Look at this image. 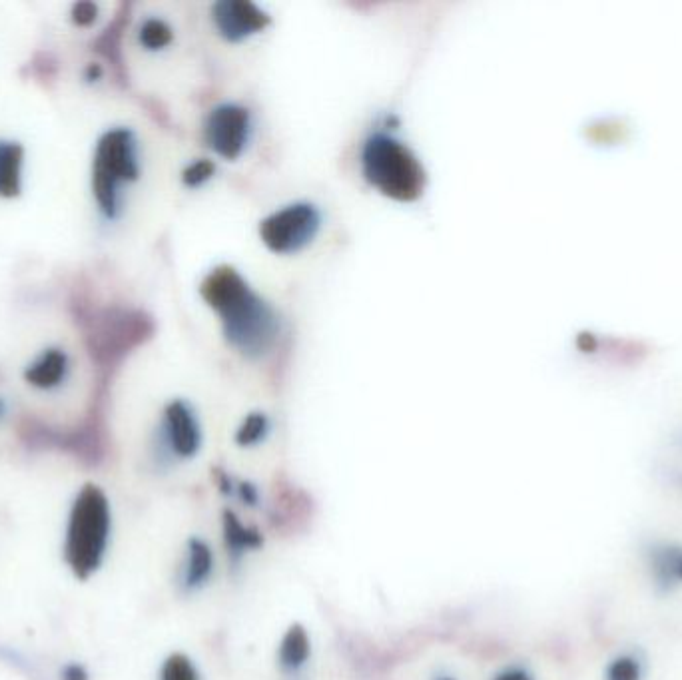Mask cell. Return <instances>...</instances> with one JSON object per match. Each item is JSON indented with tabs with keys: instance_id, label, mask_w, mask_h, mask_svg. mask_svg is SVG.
<instances>
[{
	"instance_id": "obj_1",
	"label": "cell",
	"mask_w": 682,
	"mask_h": 680,
	"mask_svg": "<svg viewBox=\"0 0 682 680\" xmlns=\"http://www.w3.org/2000/svg\"><path fill=\"white\" fill-rule=\"evenodd\" d=\"M202 292L220 316L224 336L236 351L250 359L274 351L280 334L278 316L236 272H216Z\"/></svg>"
},
{
	"instance_id": "obj_2",
	"label": "cell",
	"mask_w": 682,
	"mask_h": 680,
	"mask_svg": "<svg viewBox=\"0 0 682 680\" xmlns=\"http://www.w3.org/2000/svg\"><path fill=\"white\" fill-rule=\"evenodd\" d=\"M114 533V511L106 491L96 483L82 485L66 513L62 561L76 581L92 579L106 563Z\"/></svg>"
},
{
	"instance_id": "obj_3",
	"label": "cell",
	"mask_w": 682,
	"mask_h": 680,
	"mask_svg": "<svg viewBox=\"0 0 682 680\" xmlns=\"http://www.w3.org/2000/svg\"><path fill=\"white\" fill-rule=\"evenodd\" d=\"M142 178V146L128 126H114L100 134L94 146L90 188L98 214L118 222L124 214L128 190Z\"/></svg>"
},
{
	"instance_id": "obj_4",
	"label": "cell",
	"mask_w": 682,
	"mask_h": 680,
	"mask_svg": "<svg viewBox=\"0 0 682 680\" xmlns=\"http://www.w3.org/2000/svg\"><path fill=\"white\" fill-rule=\"evenodd\" d=\"M206 445V429L200 409L186 397L170 399L152 429L150 455L158 469L188 465L200 457Z\"/></svg>"
},
{
	"instance_id": "obj_5",
	"label": "cell",
	"mask_w": 682,
	"mask_h": 680,
	"mask_svg": "<svg viewBox=\"0 0 682 680\" xmlns=\"http://www.w3.org/2000/svg\"><path fill=\"white\" fill-rule=\"evenodd\" d=\"M361 166L369 184L391 198L411 200L421 192V166L391 136L373 134L363 146Z\"/></svg>"
},
{
	"instance_id": "obj_6",
	"label": "cell",
	"mask_w": 682,
	"mask_h": 680,
	"mask_svg": "<svg viewBox=\"0 0 682 680\" xmlns=\"http://www.w3.org/2000/svg\"><path fill=\"white\" fill-rule=\"evenodd\" d=\"M322 230V212L306 202L290 204L262 222L264 244L280 254L294 256L306 250Z\"/></svg>"
},
{
	"instance_id": "obj_7",
	"label": "cell",
	"mask_w": 682,
	"mask_h": 680,
	"mask_svg": "<svg viewBox=\"0 0 682 680\" xmlns=\"http://www.w3.org/2000/svg\"><path fill=\"white\" fill-rule=\"evenodd\" d=\"M204 132L210 148L218 156L238 160L252 140V120L246 108L238 104H220L210 112Z\"/></svg>"
},
{
	"instance_id": "obj_8",
	"label": "cell",
	"mask_w": 682,
	"mask_h": 680,
	"mask_svg": "<svg viewBox=\"0 0 682 680\" xmlns=\"http://www.w3.org/2000/svg\"><path fill=\"white\" fill-rule=\"evenodd\" d=\"M216 575V553L212 545L200 537L192 535L184 543L182 559L176 573V585L178 591L184 597L200 595L204 589L210 587L212 579Z\"/></svg>"
},
{
	"instance_id": "obj_9",
	"label": "cell",
	"mask_w": 682,
	"mask_h": 680,
	"mask_svg": "<svg viewBox=\"0 0 682 680\" xmlns=\"http://www.w3.org/2000/svg\"><path fill=\"white\" fill-rule=\"evenodd\" d=\"M212 26L228 44H238L262 32L268 18L250 2H220L212 6Z\"/></svg>"
},
{
	"instance_id": "obj_10",
	"label": "cell",
	"mask_w": 682,
	"mask_h": 680,
	"mask_svg": "<svg viewBox=\"0 0 682 680\" xmlns=\"http://www.w3.org/2000/svg\"><path fill=\"white\" fill-rule=\"evenodd\" d=\"M72 373V361L64 347L48 345L38 351L30 363L24 367V381L38 391L52 393L62 389Z\"/></svg>"
},
{
	"instance_id": "obj_11",
	"label": "cell",
	"mask_w": 682,
	"mask_h": 680,
	"mask_svg": "<svg viewBox=\"0 0 682 680\" xmlns=\"http://www.w3.org/2000/svg\"><path fill=\"white\" fill-rule=\"evenodd\" d=\"M314 661V647L308 629L300 623L290 625L276 651V665L286 680H306Z\"/></svg>"
},
{
	"instance_id": "obj_12",
	"label": "cell",
	"mask_w": 682,
	"mask_h": 680,
	"mask_svg": "<svg viewBox=\"0 0 682 680\" xmlns=\"http://www.w3.org/2000/svg\"><path fill=\"white\" fill-rule=\"evenodd\" d=\"M647 569L659 591L673 593L682 587V545L653 543L647 549Z\"/></svg>"
},
{
	"instance_id": "obj_13",
	"label": "cell",
	"mask_w": 682,
	"mask_h": 680,
	"mask_svg": "<svg viewBox=\"0 0 682 680\" xmlns=\"http://www.w3.org/2000/svg\"><path fill=\"white\" fill-rule=\"evenodd\" d=\"M24 146L0 138V198H16L24 186Z\"/></svg>"
},
{
	"instance_id": "obj_14",
	"label": "cell",
	"mask_w": 682,
	"mask_h": 680,
	"mask_svg": "<svg viewBox=\"0 0 682 680\" xmlns=\"http://www.w3.org/2000/svg\"><path fill=\"white\" fill-rule=\"evenodd\" d=\"M262 543L264 539L260 531H256L250 525H244L240 517H236L232 511L224 513V545L228 559L234 565H240L246 555L258 551Z\"/></svg>"
},
{
	"instance_id": "obj_15",
	"label": "cell",
	"mask_w": 682,
	"mask_h": 680,
	"mask_svg": "<svg viewBox=\"0 0 682 680\" xmlns=\"http://www.w3.org/2000/svg\"><path fill=\"white\" fill-rule=\"evenodd\" d=\"M136 40L142 50L158 54L174 44V28L162 16H146L136 30Z\"/></svg>"
},
{
	"instance_id": "obj_16",
	"label": "cell",
	"mask_w": 682,
	"mask_h": 680,
	"mask_svg": "<svg viewBox=\"0 0 682 680\" xmlns=\"http://www.w3.org/2000/svg\"><path fill=\"white\" fill-rule=\"evenodd\" d=\"M272 433V421L264 413H250L236 431V445L242 449H254L266 443Z\"/></svg>"
},
{
	"instance_id": "obj_17",
	"label": "cell",
	"mask_w": 682,
	"mask_h": 680,
	"mask_svg": "<svg viewBox=\"0 0 682 680\" xmlns=\"http://www.w3.org/2000/svg\"><path fill=\"white\" fill-rule=\"evenodd\" d=\"M645 661L635 651H625L607 663L605 680H645Z\"/></svg>"
},
{
	"instance_id": "obj_18",
	"label": "cell",
	"mask_w": 682,
	"mask_h": 680,
	"mask_svg": "<svg viewBox=\"0 0 682 680\" xmlns=\"http://www.w3.org/2000/svg\"><path fill=\"white\" fill-rule=\"evenodd\" d=\"M156 680H204L200 667L196 665V661L192 657H188L186 653H170L160 669H158V679Z\"/></svg>"
},
{
	"instance_id": "obj_19",
	"label": "cell",
	"mask_w": 682,
	"mask_h": 680,
	"mask_svg": "<svg viewBox=\"0 0 682 680\" xmlns=\"http://www.w3.org/2000/svg\"><path fill=\"white\" fill-rule=\"evenodd\" d=\"M70 18H72V22L76 26H90V24H94V20L98 18V4L88 2V0L76 2L70 8Z\"/></svg>"
},
{
	"instance_id": "obj_20",
	"label": "cell",
	"mask_w": 682,
	"mask_h": 680,
	"mask_svg": "<svg viewBox=\"0 0 682 680\" xmlns=\"http://www.w3.org/2000/svg\"><path fill=\"white\" fill-rule=\"evenodd\" d=\"M491 680H539L535 677V673L527 667V665H519V663H511L505 665L503 669H499L493 679Z\"/></svg>"
},
{
	"instance_id": "obj_21",
	"label": "cell",
	"mask_w": 682,
	"mask_h": 680,
	"mask_svg": "<svg viewBox=\"0 0 682 680\" xmlns=\"http://www.w3.org/2000/svg\"><path fill=\"white\" fill-rule=\"evenodd\" d=\"M234 497L240 499L242 505H248V507H256L260 501V493H258L256 485H252L248 481H238L234 485Z\"/></svg>"
},
{
	"instance_id": "obj_22",
	"label": "cell",
	"mask_w": 682,
	"mask_h": 680,
	"mask_svg": "<svg viewBox=\"0 0 682 680\" xmlns=\"http://www.w3.org/2000/svg\"><path fill=\"white\" fill-rule=\"evenodd\" d=\"M58 677H60V680H90L86 667L80 665V663H74V661L64 663L60 667V675Z\"/></svg>"
},
{
	"instance_id": "obj_23",
	"label": "cell",
	"mask_w": 682,
	"mask_h": 680,
	"mask_svg": "<svg viewBox=\"0 0 682 680\" xmlns=\"http://www.w3.org/2000/svg\"><path fill=\"white\" fill-rule=\"evenodd\" d=\"M102 76V70H100V66L98 64H90L88 68H86V80H98Z\"/></svg>"
},
{
	"instance_id": "obj_24",
	"label": "cell",
	"mask_w": 682,
	"mask_h": 680,
	"mask_svg": "<svg viewBox=\"0 0 682 680\" xmlns=\"http://www.w3.org/2000/svg\"><path fill=\"white\" fill-rule=\"evenodd\" d=\"M429 680H459L455 675H451L449 671H437V673H433L431 677H429Z\"/></svg>"
},
{
	"instance_id": "obj_25",
	"label": "cell",
	"mask_w": 682,
	"mask_h": 680,
	"mask_svg": "<svg viewBox=\"0 0 682 680\" xmlns=\"http://www.w3.org/2000/svg\"><path fill=\"white\" fill-rule=\"evenodd\" d=\"M6 413H8V405H6V401L0 397V421L6 417Z\"/></svg>"
}]
</instances>
